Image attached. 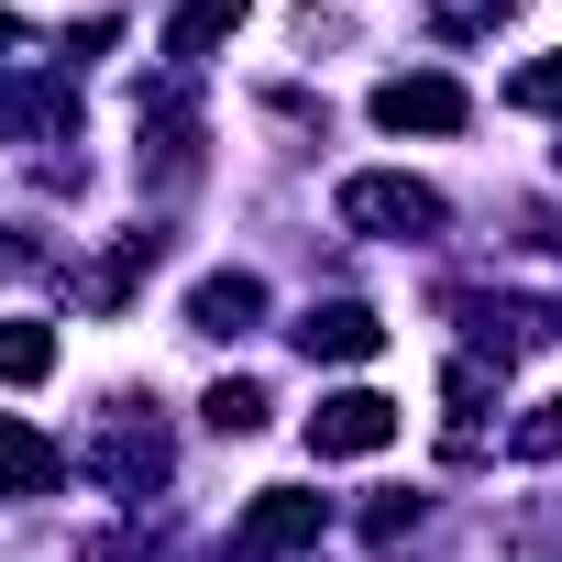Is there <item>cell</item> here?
<instances>
[{
	"instance_id": "cell-4",
	"label": "cell",
	"mask_w": 562,
	"mask_h": 562,
	"mask_svg": "<svg viewBox=\"0 0 562 562\" xmlns=\"http://www.w3.org/2000/svg\"><path fill=\"white\" fill-rule=\"evenodd\" d=\"M375 122H386V133H463V122H474V100H463L452 78H430V67H419V78H386V89H375Z\"/></svg>"
},
{
	"instance_id": "cell-11",
	"label": "cell",
	"mask_w": 562,
	"mask_h": 562,
	"mask_svg": "<svg viewBox=\"0 0 562 562\" xmlns=\"http://www.w3.org/2000/svg\"><path fill=\"white\" fill-rule=\"evenodd\" d=\"M56 375V321H0V386Z\"/></svg>"
},
{
	"instance_id": "cell-8",
	"label": "cell",
	"mask_w": 562,
	"mask_h": 562,
	"mask_svg": "<svg viewBox=\"0 0 562 562\" xmlns=\"http://www.w3.org/2000/svg\"><path fill=\"white\" fill-rule=\"evenodd\" d=\"M56 485V441L34 419H0V496H45Z\"/></svg>"
},
{
	"instance_id": "cell-5",
	"label": "cell",
	"mask_w": 562,
	"mask_h": 562,
	"mask_svg": "<svg viewBox=\"0 0 562 562\" xmlns=\"http://www.w3.org/2000/svg\"><path fill=\"white\" fill-rule=\"evenodd\" d=\"M299 353H310V364H375V353H386V321H375L364 299H321V310L299 321Z\"/></svg>"
},
{
	"instance_id": "cell-10",
	"label": "cell",
	"mask_w": 562,
	"mask_h": 562,
	"mask_svg": "<svg viewBox=\"0 0 562 562\" xmlns=\"http://www.w3.org/2000/svg\"><path fill=\"white\" fill-rule=\"evenodd\" d=\"M100 463H111V485H155L166 474V430L155 419H111V452Z\"/></svg>"
},
{
	"instance_id": "cell-15",
	"label": "cell",
	"mask_w": 562,
	"mask_h": 562,
	"mask_svg": "<svg viewBox=\"0 0 562 562\" xmlns=\"http://www.w3.org/2000/svg\"><path fill=\"white\" fill-rule=\"evenodd\" d=\"M441 397H452V419H485V397H496V375H485V364H452V375H441Z\"/></svg>"
},
{
	"instance_id": "cell-14",
	"label": "cell",
	"mask_w": 562,
	"mask_h": 562,
	"mask_svg": "<svg viewBox=\"0 0 562 562\" xmlns=\"http://www.w3.org/2000/svg\"><path fill=\"white\" fill-rule=\"evenodd\" d=\"M507 100H518V111H562V56L518 67V78H507Z\"/></svg>"
},
{
	"instance_id": "cell-2",
	"label": "cell",
	"mask_w": 562,
	"mask_h": 562,
	"mask_svg": "<svg viewBox=\"0 0 562 562\" xmlns=\"http://www.w3.org/2000/svg\"><path fill=\"white\" fill-rule=\"evenodd\" d=\"M321 529H331V507H321V496L265 485V496L243 507V529H232V562H288V551H310Z\"/></svg>"
},
{
	"instance_id": "cell-3",
	"label": "cell",
	"mask_w": 562,
	"mask_h": 562,
	"mask_svg": "<svg viewBox=\"0 0 562 562\" xmlns=\"http://www.w3.org/2000/svg\"><path fill=\"white\" fill-rule=\"evenodd\" d=\"M386 441H397V397H375V386H342V397L310 408V452H321V463H364V452H386Z\"/></svg>"
},
{
	"instance_id": "cell-9",
	"label": "cell",
	"mask_w": 562,
	"mask_h": 562,
	"mask_svg": "<svg viewBox=\"0 0 562 562\" xmlns=\"http://www.w3.org/2000/svg\"><path fill=\"white\" fill-rule=\"evenodd\" d=\"M243 12H254V0H188V12L166 23V56H177V67H199V56H210V45H221Z\"/></svg>"
},
{
	"instance_id": "cell-1",
	"label": "cell",
	"mask_w": 562,
	"mask_h": 562,
	"mask_svg": "<svg viewBox=\"0 0 562 562\" xmlns=\"http://www.w3.org/2000/svg\"><path fill=\"white\" fill-rule=\"evenodd\" d=\"M342 232H375V243H419V232H441V188H419V177H342Z\"/></svg>"
},
{
	"instance_id": "cell-7",
	"label": "cell",
	"mask_w": 562,
	"mask_h": 562,
	"mask_svg": "<svg viewBox=\"0 0 562 562\" xmlns=\"http://www.w3.org/2000/svg\"><path fill=\"white\" fill-rule=\"evenodd\" d=\"M78 122V100L56 89V78H0V144H23V133H67Z\"/></svg>"
},
{
	"instance_id": "cell-12",
	"label": "cell",
	"mask_w": 562,
	"mask_h": 562,
	"mask_svg": "<svg viewBox=\"0 0 562 562\" xmlns=\"http://www.w3.org/2000/svg\"><path fill=\"white\" fill-rule=\"evenodd\" d=\"M210 430H265V386L254 375H221L210 386Z\"/></svg>"
},
{
	"instance_id": "cell-13",
	"label": "cell",
	"mask_w": 562,
	"mask_h": 562,
	"mask_svg": "<svg viewBox=\"0 0 562 562\" xmlns=\"http://www.w3.org/2000/svg\"><path fill=\"white\" fill-rule=\"evenodd\" d=\"M507 452H518V463H562V397H540V408L507 430Z\"/></svg>"
},
{
	"instance_id": "cell-6",
	"label": "cell",
	"mask_w": 562,
	"mask_h": 562,
	"mask_svg": "<svg viewBox=\"0 0 562 562\" xmlns=\"http://www.w3.org/2000/svg\"><path fill=\"white\" fill-rule=\"evenodd\" d=\"M188 321L221 331V342L254 331V321H265V276H199V288H188Z\"/></svg>"
}]
</instances>
